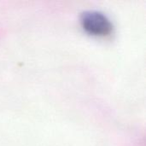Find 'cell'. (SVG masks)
<instances>
[{"instance_id": "obj_1", "label": "cell", "mask_w": 146, "mask_h": 146, "mask_svg": "<svg viewBox=\"0 0 146 146\" xmlns=\"http://www.w3.org/2000/svg\"><path fill=\"white\" fill-rule=\"evenodd\" d=\"M82 29L89 35L106 38L114 32V25L107 15L99 10H86L80 17Z\"/></svg>"}]
</instances>
